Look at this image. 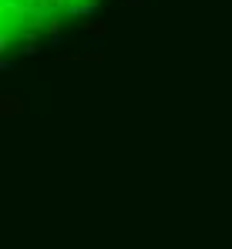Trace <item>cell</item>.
<instances>
[{
  "instance_id": "6da1fadb",
  "label": "cell",
  "mask_w": 232,
  "mask_h": 249,
  "mask_svg": "<svg viewBox=\"0 0 232 249\" xmlns=\"http://www.w3.org/2000/svg\"><path fill=\"white\" fill-rule=\"evenodd\" d=\"M20 41H27V37H24V31L14 17V7H10V0H0V51H10Z\"/></svg>"
}]
</instances>
